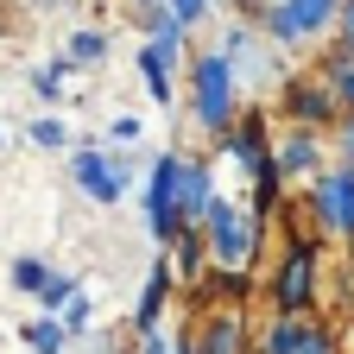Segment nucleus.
Segmentation results:
<instances>
[{"label": "nucleus", "instance_id": "obj_30", "mask_svg": "<svg viewBox=\"0 0 354 354\" xmlns=\"http://www.w3.org/2000/svg\"><path fill=\"white\" fill-rule=\"evenodd\" d=\"M335 38L354 44V0H342V19H335Z\"/></svg>", "mask_w": 354, "mask_h": 354}, {"label": "nucleus", "instance_id": "obj_1", "mask_svg": "<svg viewBox=\"0 0 354 354\" xmlns=\"http://www.w3.org/2000/svg\"><path fill=\"white\" fill-rule=\"evenodd\" d=\"M184 108H190V127H203L209 140H221V133L234 127V114H241V70L228 64L221 44L190 51V64H184Z\"/></svg>", "mask_w": 354, "mask_h": 354}, {"label": "nucleus", "instance_id": "obj_32", "mask_svg": "<svg viewBox=\"0 0 354 354\" xmlns=\"http://www.w3.org/2000/svg\"><path fill=\"white\" fill-rule=\"evenodd\" d=\"M221 7H234V0H215V13H221Z\"/></svg>", "mask_w": 354, "mask_h": 354}, {"label": "nucleus", "instance_id": "obj_10", "mask_svg": "<svg viewBox=\"0 0 354 354\" xmlns=\"http://www.w3.org/2000/svg\"><path fill=\"white\" fill-rule=\"evenodd\" d=\"M203 354H253L259 335H253V310L247 304H209L203 317H190Z\"/></svg>", "mask_w": 354, "mask_h": 354}, {"label": "nucleus", "instance_id": "obj_27", "mask_svg": "<svg viewBox=\"0 0 354 354\" xmlns=\"http://www.w3.org/2000/svg\"><path fill=\"white\" fill-rule=\"evenodd\" d=\"M171 13H177V19H184V26L196 32V26H203V19L215 13V0H171Z\"/></svg>", "mask_w": 354, "mask_h": 354}, {"label": "nucleus", "instance_id": "obj_18", "mask_svg": "<svg viewBox=\"0 0 354 354\" xmlns=\"http://www.w3.org/2000/svg\"><path fill=\"white\" fill-rule=\"evenodd\" d=\"M297 354H342V329L329 310H310V329H304V348Z\"/></svg>", "mask_w": 354, "mask_h": 354}, {"label": "nucleus", "instance_id": "obj_6", "mask_svg": "<svg viewBox=\"0 0 354 354\" xmlns=\"http://www.w3.org/2000/svg\"><path fill=\"white\" fill-rule=\"evenodd\" d=\"M215 146L241 165L247 184H253V177H272V171H279V158H272V114H266L259 102H253V108H241V114H234V127L221 133Z\"/></svg>", "mask_w": 354, "mask_h": 354}, {"label": "nucleus", "instance_id": "obj_28", "mask_svg": "<svg viewBox=\"0 0 354 354\" xmlns=\"http://www.w3.org/2000/svg\"><path fill=\"white\" fill-rule=\"evenodd\" d=\"M88 342H95V354H133V329H127V335H120V329H95Z\"/></svg>", "mask_w": 354, "mask_h": 354}, {"label": "nucleus", "instance_id": "obj_19", "mask_svg": "<svg viewBox=\"0 0 354 354\" xmlns=\"http://www.w3.org/2000/svg\"><path fill=\"white\" fill-rule=\"evenodd\" d=\"M70 57H76L82 70L108 64V32H102V26H82V32H70Z\"/></svg>", "mask_w": 354, "mask_h": 354}, {"label": "nucleus", "instance_id": "obj_9", "mask_svg": "<svg viewBox=\"0 0 354 354\" xmlns=\"http://www.w3.org/2000/svg\"><path fill=\"white\" fill-rule=\"evenodd\" d=\"M70 177H76V190H82L88 203H102V209H114V203L133 190V171H127L114 152H102V146H76V152H70Z\"/></svg>", "mask_w": 354, "mask_h": 354}, {"label": "nucleus", "instance_id": "obj_12", "mask_svg": "<svg viewBox=\"0 0 354 354\" xmlns=\"http://www.w3.org/2000/svg\"><path fill=\"white\" fill-rule=\"evenodd\" d=\"M171 297H177V266H171V253L152 266V279H146V291H140V304H133V317H127V329L133 335H146V329H158L165 323V310H171Z\"/></svg>", "mask_w": 354, "mask_h": 354}, {"label": "nucleus", "instance_id": "obj_29", "mask_svg": "<svg viewBox=\"0 0 354 354\" xmlns=\"http://www.w3.org/2000/svg\"><path fill=\"white\" fill-rule=\"evenodd\" d=\"M133 140H140V120H133V114H114L108 120V146H133Z\"/></svg>", "mask_w": 354, "mask_h": 354}, {"label": "nucleus", "instance_id": "obj_20", "mask_svg": "<svg viewBox=\"0 0 354 354\" xmlns=\"http://www.w3.org/2000/svg\"><path fill=\"white\" fill-rule=\"evenodd\" d=\"M57 317H64V329H70L76 342H88V335H95V304H88V291H76V297L57 310Z\"/></svg>", "mask_w": 354, "mask_h": 354}, {"label": "nucleus", "instance_id": "obj_21", "mask_svg": "<svg viewBox=\"0 0 354 354\" xmlns=\"http://www.w3.org/2000/svg\"><path fill=\"white\" fill-rule=\"evenodd\" d=\"M70 70H82V64H76V57L64 51L57 64H44V70H32V88H38L44 102H57V95H64V76H70Z\"/></svg>", "mask_w": 354, "mask_h": 354}, {"label": "nucleus", "instance_id": "obj_16", "mask_svg": "<svg viewBox=\"0 0 354 354\" xmlns=\"http://www.w3.org/2000/svg\"><path fill=\"white\" fill-rule=\"evenodd\" d=\"M317 76H329V88L342 95V108H354V44H342V38H323Z\"/></svg>", "mask_w": 354, "mask_h": 354}, {"label": "nucleus", "instance_id": "obj_22", "mask_svg": "<svg viewBox=\"0 0 354 354\" xmlns=\"http://www.w3.org/2000/svg\"><path fill=\"white\" fill-rule=\"evenodd\" d=\"M7 279H13V291H26V297H38V291H44V279H51V266H44V259H32V253H19Z\"/></svg>", "mask_w": 354, "mask_h": 354}, {"label": "nucleus", "instance_id": "obj_5", "mask_svg": "<svg viewBox=\"0 0 354 354\" xmlns=\"http://www.w3.org/2000/svg\"><path fill=\"white\" fill-rule=\"evenodd\" d=\"M304 196H310V228L317 234H329V241L354 234V165L348 158H329V171L310 177Z\"/></svg>", "mask_w": 354, "mask_h": 354}, {"label": "nucleus", "instance_id": "obj_25", "mask_svg": "<svg viewBox=\"0 0 354 354\" xmlns=\"http://www.w3.org/2000/svg\"><path fill=\"white\" fill-rule=\"evenodd\" d=\"M329 146H335V158H348V165H354V108L329 127Z\"/></svg>", "mask_w": 354, "mask_h": 354}, {"label": "nucleus", "instance_id": "obj_11", "mask_svg": "<svg viewBox=\"0 0 354 354\" xmlns=\"http://www.w3.org/2000/svg\"><path fill=\"white\" fill-rule=\"evenodd\" d=\"M272 158H279L285 184H310L317 171H329L335 146H329V133H317V127H285L279 140H272Z\"/></svg>", "mask_w": 354, "mask_h": 354}, {"label": "nucleus", "instance_id": "obj_26", "mask_svg": "<svg viewBox=\"0 0 354 354\" xmlns=\"http://www.w3.org/2000/svg\"><path fill=\"white\" fill-rule=\"evenodd\" d=\"M133 354H177V335H165V323H158L146 335H133Z\"/></svg>", "mask_w": 354, "mask_h": 354}, {"label": "nucleus", "instance_id": "obj_33", "mask_svg": "<svg viewBox=\"0 0 354 354\" xmlns=\"http://www.w3.org/2000/svg\"><path fill=\"white\" fill-rule=\"evenodd\" d=\"M253 354H266V348H253Z\"/></svg>", "mask_w": 354, "mask_h": 354}, {"label": "nucleus", "instance_id": "obj_2", "mask_svg": "<svg viewBox=\"0 0 354 354\" xmlns=\"http://www.w3.org/2000/svg\"><path fill=\"white\" fill-rule=\"evenodd\" d=\"M323 241L329 234H297V241H285V253H279V266L266 272V297H272V310H323V279H329V266H323Z\"/></svg>", "mask_w": 354, "mask_h": 354}, {"label": "nucleus", "instance_id": "obj_7", "mask_svg": "<svg viewBox=\"0 0 354 354\" xmlns=\"http://www.w3.org/2000/svg\"><path fill=\"white\" fill-rule=\"evenodd\" d=\"M279 114L291 120V127H317V133H329L348 108H342V95H335V88H329V76H317V70H310V76H285L279 82Z\"/></svg>", "mask_w": 354, "mask_h": 354}, {"label": "nucleus", "instance_id": "obj_24", "mask_svg": "<svg viewBox=\"0 0 354 354\" xmlns=\"http://www.w3.org/2000/svg\"><path fill=\"white\" fill-rule=\"evenodd\" d=\"M32 146H70V127H64L57 114H44V120H32Z\"/></svg>", "mask_w": 354, "mask_h": 354}, {"label": "nucleus", "instance_id": "obj_15", "mask_svg": "<svg viewBox=\"0 0 354 354\" xmlns=\"http://www.w3.org/2000/svg\"><path fill=\"white\" fill-rule=\"evenodd\" d=\"M215 196H221V190H215V165H209V158H184V184H177V203H184V215L203 221V209H209Z\"/></svg>", "mask_w": 354, "mask_h": 354}, {"label": "nucleus", "instance_id": "obj_17", "mask_svg": "<svg viewBox=\"0 0 354 354\" xmlns=\"http://www.w3.org/2000/svg\"><path fill=\"white\" fill-rule=\"evenodd\" d=\"M76 335L64 329V317H51V310H38V323H26V354H64Z\"/></svg>", "mask_w": 354, "mask_h": 354}, {"label": "nucleus", "instance_id": "obj_13", "mask_svg": "<svg viewBox=\"0 0 354 354\" xmlns=\"http://www.w3.org/2000/svg\"><path fill=\"white\" fill-rule=\"evenodd\" d=\"M171 253V266H177V285H196L209 266H215V253H209V234H203V221H184L177 228V241L165 247Z\"/></svg>", "mask_w": 354, "mask_h": 354}, {"label": "nucleus", "instance_id": "obj_31", "mask_svg": "<svg viewBox=\"0 0 354 354\" xmlns=\"http://www.w3.org/2000/svg\"><path fill=\"white\" fill-rule=\"evenodd\" d=\"M140 7H158V0H127V13H140Z\"/></svg>", "mask_w": 354, "mask_h": 354}, {"label": "nucleus", "instance_id": "obj_14", "mask_svg": "<svg viewBox=\"0 0 354 354\" xmlns=\"http://www.w3.org/2000/svg\"><path fill=\"white\" fill-rule=\"evenodd\" d=\"M203 285H209L215 304H253V291H259V266H209Z\"/></svg>", "mask_w": 354, "mask_h": 354}, {"label": "nucleus", "instance_id": "obj_8", "mask_svg": "<svg viewBox=\"0 0 354 354\" xmlns=\"http://www.w3.org/2000/svg\"><path fill=\"white\" fill-rule=\"evenodd\" d=\"M184 51H190V38L146 32L140 57H133V70H140V88H146L158 108H177V70H184Z\"/></svg>", "mask_w": 354, "mask_h": 354}, {"label": "nucleus", "instance_id": "obj_4", "mask_svg": "<svg viewBox=\"0 0 354 354\" xmlns=\"http://www.w3.org/2000/svg\"><path fill=\"white\" fill-rule=\"evenodd\" d=\"M184 158L190 152H158L152 158V171H146V190H140V215H146V234L158 241V247H171L177 241V228H184V203H177V184H184Z\"/></svg>", "mask_w": 354, "mask_h": 354}, {"label": "nucleus", "instance_id": "obj_3", "mask_svg": "<svg viewBox=\"0 0 354 354\" xmlns=\"http://www.w3.org/2000/svg\"><path fill=\"white\" fill-rule=\"evenodd\" d=\"M342 19V0H266V13L253 19L279 51H304V44H323L335 38Z\"/></svg>", "mask_w": 354, "mask_h": 354}, {"label": "nucleus", "instance_id": "obj_23", "mask_svg": "<svg viewBox=\"0 0 354 354\" xmlns=\"http://www.w3.org/2000/svg\"><path fill=\"white\" fill-rule=\"evenodd\" d=\"M76 291H82V279H76V272H51V279H44V291H38V310H51V317H57V310H64Z\"/></svg>", "mask_w": 354, "mask_h": 354}]
</instances>
